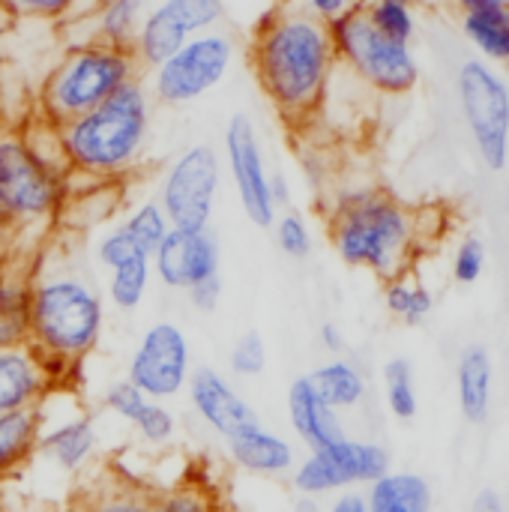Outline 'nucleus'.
Segmentation results:
<instances>
[{"label": "nucleus", "instance_id": "f257e3e1", "mask_svg": "<svg viewBox=\"0 0 509 512\" xmlns=\"http://www.w3.org/2000/svg\"><path fill=\"white\" fill-rule=\"evenodd\" d=\"M249 66L261 93L291 126H303L321 111L339 69L327 24L294 0L276 3L252 27Z\"/></svg>", "mask_w": 509, "mask_h": 512}, {"label": "nucleus", "instance_id": "f03ea898", "mask_svg": "<svg viewBox=\"0 0 509 512\" xmlns=\"http://www.w3.org/2000/svg\"><path fill=\"white\" fill-rule=\"evenodd\" d=\"M105 297L93 279L60 255L30 267V348L66 381L102 339Z\"/></svg>", "mask_w": 509, "mask_h": 512}, {"label": "nucleus", "instance_id": "7ed1b4c3", "mask_svg": "<svg viewBox=\"0 0 509 512\" xmlns=\"http://www.w3.org/2000/svg\"><path fill=\"white\" fill-rule=\"evenodd\" d=\"M327 234L348 267L381 282L411 273L423 243L420 213L378 186L342 189L327 210Z\"/></svg>", "mask_w": 509, "mask_h": 512}, {"label": "nucleus", "instance_id": "20e7f679", "mask_svg": "<svg viewBox=\"0 0 509 512\" xmlns=\"http://www.w3.org/2000/svg\"><path fill=\"white\" fill-rule=\"evenodd\" d=\"M54 132L72 180L84 177L93 183H114L129 177L141 165L153 132V96L144 75Z\"/></svg>", "mask_w": 509, "mask_h": 512}, {"label": "nucleus", "instance_id": "39448f33", "mask_svg": "<svg viewBox=\"0 0 509 512\" xmlns=\"http://www.w3.org/2000/svg\"><path fill=\"white\" fill-rule=\"evenodd\" d=\"M72 195L57 132L33 117L21 129L0 132V213L12 228L54 222Z\"/></svg>", "mask_w": 509, "mask_h": 512}, {"label": "nucleus", "instance_id": "423d86ee", "mask_svg": "<svg viewBox=\"0 0 509 512\" xmlns=\"http://www.w3.org/2000/svg\"><path fill=\"white\" fill-rule=\"evenodd\" d=\"M135 78H141V69L132 51L99 42H72L45 72L33 99V117L57 129L93 111Z\"/></svg>", "mask_w": 509, "mask_h": 512}, {"label": "nucleus", "instance_id": "0eeeda50", "mask_svg": "<svg viewBox=\"0 0 509 512\" xmlns=\"http://www.w3.org/2000/svg\"><path fill=\"white\" fill-rule=\"evenodd\" d=\"M330 42L336 51V63L351 72L360 84L381 96H408L420 84V63L408 42H396L384 36L369 15L351 9L348 15L327 24Z\"/></svg>", "mask_w": 509, "mask_h": 512}, {"label": "nucleus", "instance_id": "6e6552de", "mask_svg": "<svg viewBox=\"0 0 509 512\" xmlns=\"http://www.w3.org/2000/svg\"><path fill=\"white\" fill-rule=\"evenodd\" d=\"M237 36L216 27L201 36H192L180 51H174L165 63L144 72L147 90L162 105H192L213 93L237 63Z\"/></svg>", "mask_w": 509, "mask_h": 512}, {"label": "nucleus", "instance_id": "1a4fd4ad", "mask_svg": "<svg viewBox=\"0 0 509 512\" xmlns=\"http://www.w3.org/2000/svg\"><path fill=\"white\" fill-rule=\"evenodd\" d=\"M456 90L483 165L489 171H504L509 162V84L492 63L468 57L459 66Z\"/></svg>", "mask_w": 509, "mask_h": 512}, {"label": "nucleus", "instance_id": "9d476101", "mask_svg": "<svg viewBox=\"0 0 509 512\" xmlns=\"http://www.w3.org/2000/svg\"><path fill=\"white\" fill-rule=\"evenodd\" d=\"M219 189H222L219 153L210 144H192L168 162L156 201L165 210L171 228L204 231L210 228Z\"/></svg>", "mask_w": 509, "mask_h": 512}, {"label": "nucleus", "instance_id": "9b49d317", "mask_svg": "<svg viewBox=\"0 0 509 512\" xmlns=\"http://www.w3.org/2000/svg\"><path fill=\"white\" fill-rule=\"evenodd\" d=\"M387 471H393L387 447L345 435L330 447L309 450V456L294 465L291 486L297 495L324 498L333 492H351V486H369Z\"/></svg>", "mask_w": 509, "mask_h": 512}, {"label": "nucleus", "instance_id": "f8f14e48", "mask_svg": "<svg viewBox=\"0 0 509 512\" xmlns=\"http://www.w3.org/2000/svg\"><path fill=\"white\" fill-rule=\"evenodd\" d=\"M222 21L225 0H156L147 9L132 45V57L141 75L165 63L192 36L222 27Z\"/></svg>", "mask_w": 509, "mask_h": 512}, {"label": "nucleus", "instance_id": "ddd939ff", "mask_svg": "<svg viewBox=\"0 0 509 512\" xmlns=\"http://www.w3.org/2000/svg\"><path fill=\"white\" fill-rule=\"evenodd\" d=\"M189 378L192 351L183 327H177L174 321L150 324L129 357L126 381H132L147 399L168 402L189 387Z\"/></svg>", "mask_w": 509, "mask_h": 512}, {"label": "nucleus", "instance_id": "4468645a", "mask_svg": "<svg viewBox=\"0 0 509 512\" xmlns=\"http://www.w3.org/2000/svg\"><path fill=\"white\" fill-rule=\"evenodd\" d=\"M225 165L246 219L258 228H273L279 210L270 198V171L258 129L246 114H234L225 126Z\"/></svg>", "mask_w": 509, "mask_h": 512}, {"label": "nucleus", "instance_id": "2eb2a0df", "mask_svg": "<svg viewBox=\"0 0 509 512\" xmlns=\"http://www.w3.org/2000/svg\"><path fill=\"white\" fill-rule=\"evenodd\" d=\"M153 279H159L171 291H189L198 282L219 276L222 249L210 228L204 231H180L171 228L159 249L150 255Z\"/></svg>", "mask_w": 509, "mask_h": 512}, {"label": "nucleus", "instance_id": "dca6fc26", "mask_svg": "<svg viewBox=\"0 0 509 512\" xmlns=\"http://www.w3.org/2000/svg\"><path fill=\"white\" fill-rule=\"evenodd\" d=\"M189 405L195 411V417L219 438H231L240 429L261 423L255 408L237 393V387L216 369L201 366L192 372L189 378Z\"/></svg>", "mask_w": 509, "mask_h": 512}, {"label": "nucleus", "instance_id": "f3484780", "mask_svg": "<svg viewBox=\"0 0 509 512\" xmlns=\"http://www.w3.org/2000/svg\"><path fill=\"white\" fill-rule=\"evenodd\" d=\"M60 384L63 381L30 345L0 348V414L42 408Z\"/></svg>", "mask_w": 509, "mask_h": 512}, {"label": "nucleus", "instance_id": "a211bd4d", "mask_svg": "<svg viewBox=\"0 0 509 512\" xmlns=\"http://www.w3.org/2000/svg\"><path fill=\"white\" fill-rule=\"evenodd\" d=\"M225 447H228L231 462L246 474L285 477L297 465L294 444L288 438H282L279 432L267 429L264 423H252V426L240 429L237 435H231L225 441Z\"/></svg>", "mask_w": 509, "mask_h": 512}, {"label": "nucleus", "instance_id": "6ab92c4d", "mask_svg": "<svg viewBox=\"0 0 509 512\" xmlns=\"http://www.w3.org/2000/svg\"><path fill=\"white\" fill-rule=\"evenodd\" d=\"M288 420L294 435L306 444V450H321L345 438V426L339 414L315 393L309 378H297L288 387Z\"/></svg>", "mask_w": 509, "mask_h": 512}, {"label": "nucleus", "instance_id": "aec40b11", "mask_svg": "<svg viewBox=\"0 0 509 512\" xmlns=\"http://www.w3.org/2000/svg\"><path fill=\"white\" fill-rule=\"evenodd\" d=\"M99 432L90 414H69L66 420L54 423L51 429H42L36 453H42L57 471L78 474L96 453Z\"/></svg>", "mask_w": 509, "mask_h": 512}, {"label": "nucleus", "instance_id": "412c9836", "mask_svg": "<svg viewBox=\"0 0 509 512\" xmlns=\"http://www.w3.org/2000/svg\"><path fill=\"white\" fill-rule=\"evenodd\" d=\"M150 9V0H96L84 18V39L75 42H99L108 48L132 51L141 21Z\"/></svg>", "mask_w": 509, "mask_h": 512}, {"label": "nucleus", "instance_id": "4be33fe9", "mask_svg": "<svg viewBox=\"0 0 509 512\" xmlns=\"http://www.w3.org/2000/svg\"><path fill=\"white\" fill-rule=\"evenodd\" d=\"M363 498L369 512H432L435 507L432 483L414 471H387L366 486Z\"/></svg>", "mask_w": 509, "mask_h": 512}, {"label": "nucleus", "instance_id": "5701e85b", "mask_svg": "<svg viewBox=\"0 0 509 512\" xmlns=\"http://www.w3.org/2000/svg\"><path fill=\"white\" fill-rule=\"evenodd\" d=\"M459 408L474 426H483L492 414V357L483 345H468L456 366Z\"/></svg>", "mask_w": 509, "mask_h": 512}, {"label": "nucleus", "instance_id": "b1692460", "mask_svg": "<svg viewBox=\"0 0 509 512\" xmlns=\"http://www.w3.org/2000/svg\"><path fill=\"white\" fill-rule=\"evenodd\" d=\"M45 429L42 408H24L0 414V480L18 474L36 456L39 435Z\"/></svg>", "mask_w": 509, "mask_h": 512}, {"label": "nucleus", "instance_id": "393cba45", "mask_svg": "<svg viewBox=\"0 0 509 512\" xmlns=\"http://www.w3.org/2000/svg\"><path fill=\"white\" fill-rule=\"evenodd\" d=\"M309 384L315 387V393L336 411H354L366 402L369 396V381L363 375V369L345 357H333L327 363H321L318 369H312L309 375Z\"/></svg>", "mask_w": 509, "mask_h": 512}, {"label": "nucleus", "instance_id": "a878e982", "mask_svg": "<svg viewBox=\"0 0 509 512\" xmlns=\"http://www.w3.org/2000/svg\"><path fill=\"white\" fill-rule=\"evenodd\" d=\"M30 342V270L0 273V348Z\"/></svg>", "mask_w": 509, "mask_h": 512}, {"label": "nucleus", "instance_id": "bb28decb", "mask_svg": "<svg viewBox=\"0 0 509 512\" xmlns=\"http://www.w3.org/2000/svg\"><path fill=\"white\" fill-rule=\"evenodd\" d=\"M462 33L486 63L509 66V3L462 12Z\"/></svg>", "mask_w": 509, "mask_h": 512}, {"label": "nucleus", "instance_id": "cd10ccee", "mask_svg": "<svg viewBox=\"0 0 509 512\" xmlns=\"http://www.w3.org/2000/svg\"><path fill=\"white\" fill-rule=\"evenodd\" d=\"M153 282V264L147 255H138L114 270H108V285H105V297L114 309L120 312H132L144 303L147 291Z\"/></svg>", "mask_w": 509, "mask_h": 512}, {"label": "nucleus", "instance_id": "c85d7f7f", "mask_svg": "<svg viewBox=\"0 0 509 512\" xmlns=\"http://www.w3.org/2000/svg\"><path fill=\"white\" fill-rule=\"evenodd\" d=\"M384 306L393 318L405 324H423L435 309V294L411 273H405L399 279L384 282Z\"/></svg>", "mask_w": 509, "mask_h": 512}, {"label": "nucleus", "instance_id": "c756f323", "mask_svg": "<svg viewBox=\"0 0 509 512\" xmlns=\"http://www.w3.org/2000/svg\"><path fill=\"white\" fill-rule=\"evenodd\" d=\"M75 512H156V504L147 489H135L114 480L108 486H96L93 492H87L75 504Z\"/></svg>", "mask_w": 509, "mask_h": 512}, {"label": "nucleus", "instance_id": "7c9ffc66", "mask_svg": "<svg viewBox=\"0 0 509 512\" xmlns=\"http://www.w3.org/2000/svg\"><path fill=\"white\" fill-rule=\"evenodd\" d=\"M123 231L132 237V243L138 246L141 255H153L159 249V243L168 237L171 231V222L165 216V210L159 207V201H141L135 204L126 216H123Z\"/></svg>", "mask_w": 509, "mask_h": 512}, {"label": "nucleus", "instance_id": "2f4dec72", "mask_svg": "<svg viewBox=\"0 0 509 512\" xmlns=\"http://www.w3.org/2000/svg\"><path fill=\"white\" fill-rule=\"evenodd\" d=\"M384 399H387V408L396 420H414L417 417V408H420V399H417V390H414V372H411V363L405 357H393L387 360L384 366Z\"/></svg>", "mask_w": 509, "mask_h": 512}, {"label": "nucleus", "instance_id": "473e14b6", "mask_svg": "<svg viewBox=\"0 0 509 512\" xmlns=\"http://www.w3.org/2000/svg\"><path fill=\"white\" fill-rule=\"evenodd\" d=\"M153 504H156V512H225L216 489L201 480H183L153 495Z\"/></svg>", "mask_w": 509, "mask_h": 512}, {"label": "nucleus", "instance_id": "72a5a7b5", "mask_svg": "<svg viewBox=\"0 0 509 512\" xmlns=\"http://www.w3.org/2000/svg\"><path fill=\"white\" fill-rule=\"evenodd\" d=\"M363 12L369 15V21L390 39L396 42H408L417 36V12L408 3L399 0H366Z\"/></svg>", "mask_w": 509, "mask_h": 512}, {"label": "nucleus", "instance_id": "f704fd0d", "mask_svg": "<svg viewBox=\"0 0 509 512\" xmlns=\"http://www.w3.org/2000/svg\"><path fill=\"white\" fill-rule=\"evenodd\" d=\"M273 234H276V246L282 249L285 258L303 261V258L312 255V228L297 210L279 213L276 222H273Z\"/></svg>", "mask_w": 509, "mask_h": 512}, {"label": "nucleus", "instance_id": "c9c22d12", "mask_svg": "<svg viewBox=\"0 0 509 512\" xmlns=\"http://www.w3.org/2000/svg\"><path fill=\"white\" fill-rule=\"evenodd\" d=\"M132 429L138 432V438L150 447H165L174 441L177 435V414L165 405V402H147L141 408V414L135 417Z\"/></svg>", "mask_w": 509, "mask_h": 512}, {"label": "nucleus", "instance_id": "e433bc0d", "mask_svg": "<svg viewBox=\"0 0 509 512\" xmlns=\"http://www.w3.org/2000/svg\"><path fill=\"white\" fill-rule=\"evenodd\" d=\"M84 0H0V12L6 18L27 21H66L78 15Z\"/></svg>", "mask_w": 509, "mask_h": 512}, {"label": "nucleus", "instance_id": "4c0bfd02", "mask_svg": "<svg viewBox=\"0 0 509 512\" xmlns=\"http://www.w3.org/2000/svg\"><path fill=\"white\" fill-rule=\"evenodd\" d=\"M228 369L237 378H258L267 369V345L258 330H246L228 351Z\"/></svg>", "mask_w": 509, "mask_h": 512}, {"label": "nucleus", "instance_id": "58836bf2", "mask_svg": "<svg viewBox=\"0 0 509 512\" xmlns=\"http://www.w3.org/2000/svg\"><path fill=\"white\" fill-rule=\"evenodd\" d=\"M150 399L132 384V381H114V384H108L105 387V393H102V408L108 411V414H114L117 420H123V423H135V417L141 414V408L147 405Z\"/></svg>", "mask_w": 509, "mask_h": 512}, {"label": "nucleus", "instance_id": "ea45409f", "mask_svg": "<svg viewBox=\"0 0 509 512\" xmlns=\"http://www.w3.org/2000/svg\"><path fill=\"white\" fill-rule=\"evenodd\" d=\"M486 270V243L480 237H465L453 255V282L456 285H477Z\"/></svg>", "mask_w": 509, "mask_h": 512}, {"label": "nucleus", "instance_id": "a19ab883", "mask_svg": "<svg viewBox=\"0 0 509 512\" xmlns=\"http://www.w3.org/2000/svg\"><path fill=\"white\" fill-rule=\"evenodd\" d=\"M138 246L132 243V237L123 231V225L117 222L114 228H108L99 240H96V261L105 267V270H114L132 258H138Z\"/></svg>", "mask_w": 509, "mask_h": 512}, {"label": "nucleus", "instance_id": "79ce46f5", "mask_svg": "<svg viewBox=\"0 0 509 512\" xmlns=\"http://www.w3.org/2000/svg\"><path fill=\"white\" fill-rule=\"evenodd\" d=\"M15 99H18V90L9 78V69L0 57V132L3 129H21V117L15 111Z\"/></svg>", "mask_w": 509, "mask_h": 512}, {"label": "nucleus", "instance_id": "37998d69", "mask_svg": "<svg viewBox=\"0 0 509 512\" xmlns=\"http://www.w3.org/2000/svg\"><path fill=\"white\" fill-rule=\"evenodd\" d=\"M303 12H309L312 18L324 21V24H333L336 18L348 15L351 9H360L357 0H294Z\"/></svg>", "mask_w": 509, "mask_h": 512}, {"label": "nucleus", "instance_id": "c03bdc74", "mask_svg": "<svg viewBox=\"0 0 509 512\" xmlns=\"http://www.w3.org/2000/svg\"><path fill=\"white\" fill-rule=\"evenodd\" d=\"M186 297H189V303H192L195 312H204V315L216 312L219 309V300H222V276H213L207 282H198L195 288L186 291Z\"/></svg>", "mask_w": 509, "mask_h": 512}, {"label": "nucleus", "instance_id": "a18cd8bd", "mask_svg": "<svg viewBox=\"0 0 509 512\" xmlns=\"http://www.w3.org/2000/svg\"><path fill=\"white\" fill-rule=\"evenodd\" d=\"M318 336H321V345H324L333 357H342V354H345V333L339 330V324L324 321L321 330H318Z\"/></svg>", "mask_w": 509, "mask_h": 512}, {"label": "nucleus", "instance_id": "49530a36", "mask_svg": "<svg viewBox=\"0 0 509 512\" xmlns=\"http://www.w3.org/2000/svg\"><path fill=\"white\" fill-rule=\"evenodd\" d=\"M324 512H369L366 510V498L360 492H339V498L330 504V510Z\"/></svg>", "mask_w": 509, "mask_h": 512}, {"label": "nucleus", "instance_id": "de8ad7c7", "mask_svg": "<svg viewBox=\"0 0 509 512\" xmlns=\"http://www.w3.org/2000/svg\"><path fill=\"white\" fill-rule=\"evenodd\" d=\"M270 198H273L276 210H282V207L291 204V186H288V177L285 174H270Z\"/></svg>", "mask_w": 509, "mask_h": 512}, {"label": "nucleus", "instance_id": "09e8293b", "mask_svg": "<svg viewBox=\"0 0 509 512\" xmlns=\"http://www.w3.org/2000/svg\"><path fill=\"white\" fill-rule=\"evenodd\" d=\"M471 512H507L504 510V501L495 489H483L477 498H474V507Z\"/></svg>", "mask_w": 509, "mask_h": 512}, {"label": "nucleus", "instance_id": "8fccbe9b", "mask_svg": "<svg viewBox=\"0 0 509 512\" xmlns=\"http://www.w3.org/2000/svg\"><path fill=\"white\" fill-rule=\"evenodd\" d=\"M456 9L462 12H474V9H492V6H504L509 0H450Z\"/></svg>", "mask_w": 509, "mask_h": 512}, {"label": "nucleus", "instance_id": "3c124183", "mask_svg": "<svg viewBox=\"0 0 509 512\" xmlns=\"http://www.w3.org/2000/svg\"><path fill=\"white\" fill-rule=\"evenodd\" d=\"M294 512H324V507H321V498L297 495V498H294Z\"/></svg>", "mask_w": 509, "mask_h": 512}, {"label": "nucleus", "instance_id": "603ef678", "mask_svg": "<svg viewBox=\"0 0 509 512\" xmlns=\"http://www.w3.org/2000/svg\"><path fill=\"white\" fill-rule=\"evenodd\" d=\"M9 234H15V228H12V222L0 213V243H6V237Z\"/></svg>", "mask_w": 509, "mask_h": 512}, {"label": "nucleus", "instance_id": "864d4df0", "mask_svg": "<svg viewBox=\"0 0 509 512\" xmlns=\"http://www.w3.org/2000/svg\"><path fill=\"white\" fill-rule=\"evenodd\" d=\"M6 21H9V18H6V15H3V12H0V27H3V24H6Z\"/></svg>", "mask_w": 509, "mask_h": 512}, {"label": "nucleus", "instance_id": "5fc2aeb1", "mask_svg": "<svg viewBox=\"0 0 509 512\" xmlns=\"http://www.w3.org/2000/svg\"><path fill=\"white\" fill-rule=\"evenodd\" d=\"M399 3H408V6H414V3H417V0H399Z\"/></svg>", "mask_w": 509, "mask_h": 512}, {"label": "nucleus", "instance_id": "6e6d98bb", "mask_svg": "<svg viewBox=\"0 0 509 512\" xmlns=\"http://www.w3.org/2000/svg\"><path fill=\"white\" fill-rule=\"evenodd\" d=\"M363 3H366V0H357V6H363Z\"/></svg>", "mask_w": 509, "mask_h": 512}]
</instances>
